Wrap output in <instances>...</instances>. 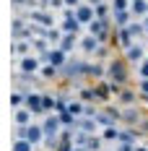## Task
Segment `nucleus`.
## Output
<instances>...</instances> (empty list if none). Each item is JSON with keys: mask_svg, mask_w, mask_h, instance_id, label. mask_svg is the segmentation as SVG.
<instances>
[{"mask_svg": "<svg viewBox=\"0 0 148 151\" xmlns=\"http://www.w3.org/2000/svg\"><path fill=\"white\" fill-rule=\"evenodd\" d=\"M107 81L117 83V86H122V89L130 83V70H127L125 58H112V60L107 63Z\"/></svg>", "mask_w": 148, "mask_h": 151, "instance_id": "f257e3e1", "label": "nucleus"}, {"mask_svg": "<svg viewBox=\"0 0 148 151\" xmlns=\"http://www.w3.org/2000/svg\"><path fill=\"white\" fill-rule=\"evenodd\" d=\"M16 73H29V76H39L42 70V60H39V55H29V58H21V60L13 63Z\"/></svg>", "mask_w": 148, "mask_h": 151, "instance_id": "f03ea898", "label": "nucleus"}, {"mask_svg": "<svg viewBox=\"0 0 148 151\" xmlns=\"http://www.w3.org/2000/svg\"><path fill=\"white\" fill-rule=\"evenodd\" d=\"M39 60H42V65H52V68L62 70V68L68 65V60H70V55H68V52H62L60 47H52V52L44 55V58H39Z\"/></svg>", "mask_w": 148, "mask_h": 151, "instance_id": "7ed1b4c3", "label": "nucleus"}, {"mask_svg": "<svg viewBox=\"0 0 148 151\" xmlns=\"http://www.w3.org/2000/svg\"><path fill=\"white\" fill-rule=\"evenodd\" d=\"M112 45L117 47V50H122V52H127V50L135 47L138 42H135V37L130 34V29H114V39H112Z\"/></svg>", "mask_w": 148, "mask_h": 151, "instance_id": "20e7f679", "label": "nucleus"}, {"mask_svg": "<svg viewBox=\"0 0 148 151\" xmlns=\"http://www.w3.org/2000/svg\"><path fill=\"white\" fill-rule=\"evenodd\" d=\"M122 58H125V63H127V65L138 68V65H140V63L148 58V55H146V45H143V42H138V45L130 47L127 52H122Z\"/></svg>", "mask_w": 148, "mask_h": 151, "instance_id": "39448f33", "label": "nucleus"}, {"mask_svg": "<svg viewBox=\"0 0 148 151\" xmlns=\"http://www.w3.org/2000/svg\"><path fill=\"white\" fill-rule=\"evenodd\" d=\"M143 120H146V115L138 107H122V125L125 128H138Z\"/></svg>", "mask_w": 148, "mask_h": 151, "instance_id": "423d86ee", "label": "nucleus"}, {"mask_svg": "<svg viewBox=\"0 0 148 151\" xmlns=\"http://www.w3.org/2000/svg\"><path fill=\"white\" fill-rule=\"evenodd\" d=\"M39 122H42V130H44V136H60V133H62V125H60V115H57V112L44 115Z\"/></svg>", "mask_w": 148, "mask_h": 151, "instance_id": "0eeeda50", "label": "nucleus"}, {"mask_svg": "<svg viewBox=\"0 0 148 151\" xmlns=\"http://www.w3.org/2000/svg\"><path fill=\"white\" fill-rule=\"evenodd\" d=\"M96 50H99V39H96L94 34L86 31V34L81 37V42H78V52H81L83 58H94V52H96Z\"/></svg>", "mask_w": 148, "mask_h": 151, "instance_id": "6e6552de", "label": "nucleus"}, {"mask_svg": "<svg viewBox=\"0 0 148 151\" xmlns=\"http://www.w3.org/2000/svg\"><path fill=\"white\" fill-rule=\"evenodd\" d=\"M75 21H78L81 26H89V24H94V21H96V11H94V5H89V3H81V5L75 8Z\"/></svg>", "mask_w": 148, "mask_h": 151, "instance_id": "1a4fd4ad", "label": "nucleus"}, {"mask_svg": "<svg viewBox=\"0 0 148 151\" xmlns=\"http://www.w3.org/2000/svg\"><path fill=\"white\" fill-rule=\"evenodd\" d=\"M34 112H31L29 107H21V109H16L13 112V128H29V125H34Z\"/></svg>", "mask_w": 148, "mask_h": 151, "instance_id": "9d476101", "label": "nucleus"}, {"mask_svg": "<svg viewBox=\"0 0 148 151\" xmlns=\"http://www.w3.org/2000/svg\"><path fill=\"white\" fill-rule=\"evenodd\" d=\"M11 50H13V63L21 60V58L34 55V45H31V39H18V42H13V45H11Z\"/></svg>", "mask_w": 148, "mask_h": 151, "instance_id": "9b49d317", "label": "nucleus"}, {"mask_svg": "<svg viewBox=\"0 0 148 151\" xmlns=\"http://www.w3.org/2000/svg\"><path fill=\"white\" fill-rule=\"evenodd\" d=\"M94 91H96V99H99V104H109V99H112V81H96L94 83Z\"/></svg>", "mask_w": 148, "mask_h": 151, "instance_id": "f8f14e48", "label": "nucleus"}, {"mask_svg": "<svg viewBox=\"0 0 148 151\" xmlns=\"http://www.w3.org/2000/svg\"><path fill=\"white\" fill-rule=\"evenodd\" d=\"M138 99H140V94H138L135 89H130V86H125V89L117 94L119 107H138Z\"/></svg>", "mask_w": 148, "mask_h": 151, "instance_id": "ddd939ff", "label": "nucleus"}, {"mask_svg": "<svg viewBox=\"0 0 148 151\" xmlns=\"http://www.w3.org/2000/svg\"><path fill=\"white\" fill-rule=\"evenodd\" d=\"M75 128L83 130L86 136H102V128H99V122L94 120V117H78V125Z\"/></svg>", "mask_w": 148, "mask_h": 151, "instance_id": "4468645a", "label": "nucleus"}, {"mask_svg": "<svg viewBox=\"0 0 148 151\" xmlns=\"http://www.w3.org/2000/svg\"><path fill=\"white\" fill-rule=\"evenodd\" d=\"M86 78L104 81V78H107V65H104V63H96V60H89V65H86Z\"/></svg>", "mask_w": 148, "mask_h": 151, "instance_id": "2eb2a0df", "label": "nucleus"}, {"mask_svg": "<svg viewBox=\"0 0 148 151\" xmlns=\"http://www.w3.org/2000/svg\"><path fill=\"white\" fill-rule=\"evenodd\" d=\"M31 45H34V55H39V58H44L52 52V47H49V39H42V37H34L31 39Z\"/></svg>", "mask_w": 148, "mask_h": 151, "instance_id": "dca6fc26", "label": "nucleus"}, {"mask_svg": "<svg viewBox=\"0 0 148 151\" xmlns=\"http://www.w3.org/2000/svg\"><path fill=\"white\" fill-rule=\"evenodd\" d=\"M78 42H81V37H75V34H65V37H62V42H60V50L70 55V52L78 50Z\"/></svg>", "mask_w": 148, "mask_h": 151, "instance_id": "f3484780", "label": "nucleus"}, {"mask_svg": "<svg viewBox=\"0 0 148 151\" xmlns=\"http://www.w3.org/2000/svg\"><path fill=\"white\" fill-rule=\"evenodd\" d=\"M78 99H81L83 104H99V99H96V91H94V86H81V91H78Z\"/></svg>", "mask_w": 148, "mask_h": 151, "instance_id": "a211bd4d", "label": "nucleus"}, {"mask_svg": "<svg viewBox=\"0 0 148 151\" xmlns=\"http://www.w3.org/2000/svg\"><path fill=\"white\" fill-rule=\"evenodd\" d=\"M112 47H114V45H99V50L94 52V60H96V63H104V60L109 63L112 58H114V55H112Z\"/></svg>", "mask_w": 148, "mask_h": 151, "instance_id": "6ab92c4d", "label": "nucleus"}, {"mask_svg": "<svg viewBox=\"0 0 148 151\" xmlns=\"http://www.w3.org/2000/svg\"><path fill=\"white\" fill-rule=\"evenodd\" d=\"M130 13H133L135 18H140V21H143V18L148 16V0H135L133 5H130Z\"/></svg>", "mask_w": 148, "mask_h": 151, "instance_id": "aec40b11", "label": "nucleus"}, {"mask_svg": "<svg viewBox=\"0 0 148 151\" xmlns=\"http://www.w3.org/2000/svg\"><path fill=\"white\" fill-rule=\"evenodd\" d=\"M119 133H122L119 125H114V128H104V130H102L104 143H117V141H119Z\"/></svg>", "mask_w": 148, "mask_h": 151, "instance_id": "412c9836", "label": "nucleus"}, {"mask_svg": "<svg viewBox=\"0 0 148 151\" xmlns=\"http://www.w3.org/2000/svg\"><path fill=\"white\" fill-rule=\"evenodd\" d=\"M83 109H86V104L78 99V96H70V104H68V112L70 115H75V117H83Z\"/></svg>", "mask_w": 148, "mask_h": 151, "instance_id": "4be33fe9", "label": "nucleus"}, {"mask_svg": "<svg viewBox=\"0 0 148 151\" xmlns=\"http://www.w3.org/2000/svg\"><path fill=\"white\" fill-rule=\"evenodd\" d=\"M11 107H13V112L21 109V107H26V94L18 91V89H13V94H11Z\"/></svg>", "mask_w": 148, "mask_h": 151, "instance_id": "5701e85b", "label": "nucleus"}, {"mask_svg": "<svg viewBox=\"0 0 148 151\" xmlns=\"http://www.w3.org/2000/svg\"><path fill=\"white\" fill-rule=\"evenodd\" d=\"M60 125H62V128H68V130H73L75 125H78V117L70 115V112H60Z\"/></svg>", "mask_w": 148, "mask_h": 151, "instance_id": "b1692460", "label": "nucleus"}, {"mask_svg": "<svg viewBox=\"0 0 148 151\" xmlns=\"http://www.w3.org/2000/svg\"><path fill=\"white\" fill-rule=\"evenodd\" d=\"M57 76H60V70L52 68V65H42V70H39V78H42V81H55Z\"/></svg>", "mask_w": 148, "mask_h": 151, "instance_id": "393cba45", "label": "nucleus"}, {"mask_svg": "<svg viewBox=\"0 0 148 151\" xmlns=\"http://www.w3.org/2000/svg\"><path fill=\"white\" fill-rule=\"evenodd\" d=\"M13 151H39L34 143H29L26 138H13Z\"/></svg>", "mask_w": 148, "mask_h": 151, "instance_id": "a878e982", "label": "nucleus"}, {"mask_svg": "<svg viewBox=\"0 0 148 151\" xmlns=\"http://www.w3.org/2000/svg\"><path fill=\"white\" fill-rule=\"evenodd\" d=\"M86 149L89 151H104V138L102 136H91L89 143H86Z\"/></svg>", "mask_w": 148, "mask_h": 151, "instance_id": "bb28decb", "label": "nucleus"}, {"mask_svg": "<svg viewBox=\"0 0 148 151\" xmlns=\"http://www.w3.org/2000/svg\"><path fill=\"white\" fill-rule=\"evenodd\" d=\"M112 3V13H117V11H130V5H133V0H109Z\"/></svg>", "mask_w": 148, "mask_h": 151, "instance_id": "cd10ccee", "label": "nucleus"}, {"mask_svg": "<svg viewBox=\"0 0 148 151\" xmlns=\"http://www.w3.org/2000/svg\"><path fill=\"white\" fill-rule=\"evenodd\" d=\"M135 146H138L135 141H117L112 151H135Z\"/></svg>", "mask_w": 148, "mask_h": 151, "instance_id": "c85d7f7f", "label": "nucleus"}, {"mask_svg": "<svg viewBox=\"0 0 148 151\" xmlns=\"http://www.w3.org/2000/svg\"><path fill=\"white\" fill-rule=\"evenodd\" d=\"M135 73H138V78H148V58L135 68Z\"/></svg>", "mask_w": 148, "mask_h": 151, "instance_id": "c756f323", "label": "nucleus"}, {"mask_svg": "<svg viewBox=\"0 0 148 151\" xmlns=\"http://www.w3.org/2000/svg\"><path fill=\"white\" fill-rule=\"evenodd\" d=\"M138 94H140L143 99L148 96V78H140V81H138Z\"/></svg>", "mask_w": 148, "mask_h": 151, "instance_id": "7c9ffc66", "label": "nucleus"}, {"mask_svg": "<svg viewBox=\"0 0 148 151\" xmlns=\"http://www.w3.org/2000/svg\"><path fill=\"white\" fill-rule=\"evenodd\" d=\"M81 3H86V0H65V8H78Z\"/></svg>", "mask_w": 148, "mask_h": 151, "instance_id": "2f4dec72", "label": "nucleus"}, {"mask_svg": "<svg viewBox=\"0 0 148 151\" xmlns=\"http://www.w3.org/2000/svg\"><path fill=\"white\" fill-rule=\"evenodd\" d=\"M135 151H148V143H138V146H135Z\"/></svg>", "mask_w": 148, "mask_h": 151, "instance_id": "473e14b6", "label": "nucleus"}, {"mask_svg": "<svg viewBox=\"0 0 148 151\" xmlns=\"http://www.w3.org/2000/svg\"><path fill=\"white\" fill-rule=\"evenodd\" d=\"M73 151H89V149H83V146H75V149Z\"/></svg>", "mask_w": 148, "mask_h": 151, "instance_id": "72a5a7b5", "label": "nucleus"}, {"mask_svg": "<svg viewBox=\"0 0 148 151\" xmlns=\"http://www.w3.org/2000/svg\"><path fill=\"white\" fill-rule=\"evenodd\" d=\"M143 24H146V39H148V21H143ZM146 39H143V42H146Z\"/></svg>", "mask_w": 148, "mask_h": 151, "instance_id": "f704fd0d", "label": "nucleus"}, {"mask_svg": "<svg viewBox=\"0 0 148 151\" xmlns=\"http://www.w3.org/2000/svg\"><path fill=\"white\" fill-rule=\"evenodd\" d=\"M143 102H146V107H148V96H146V99H143Z\"/></svg>", "mask_w": 148, "mask_h": 151, "instance_id": "c9c22d12", "label": "nucleus"}, {"mask_svg": "<svg viewBox=\"0 0 148 151\" xmlns=\"http://www.w3.org/2000/svg\"><path fill=\"white\" fill-rule=\"evenodd\" d=\"M143 21H148V16H146V18H143Z\"/></svg>", "mask_w": 148, "mask_h": 151, "instance_id": "e433bc0d", "label": "nucleus"}, {"mask_svg": "<svg viewBox=\"0 0 148 151\" xmlns=\"http://www.w3.org/2000/svg\"><path fill=\"white\" fill-rule=\"evenodd\" d=\"M133 3H135V0H133Z\"/></svg>", "mask_w": 148, "mask_h": 151, "instance_id": "4c0bfd02", "label": "nucleus"}]
</instances>
